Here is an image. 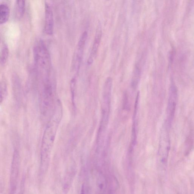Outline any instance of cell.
<instances>
[{
	"label": "cell",
	"instance_id": "cell-8",
	"mask_svg": "<svg viewBox=\"0 0 194 194\" xmlns=\"http://www.w3.org/2000/svg\"><path fill=\"white\" fill-rule=\"evenodd\" d=\"M9 6L4 3L0 5V23H5L9 20Z\"/></svg>",
	"mask_w": 194,
	"mask_h": 194
},
{
	"label": "cell",
	"instance_id": "cell-1",
	"mask_svg": "<svg viewBox=\"0 0 194 194\" xmlns=\"http://www.w3.org/2000/svg\"><path fill=\"white\" fill-rule=\"evenodd\" d=\"M62 116V105L60 102H58L54 115L48 122L43 135L41 145V155L43 157H47L51 151Z\"/></svg>",
	"mask_w": 194,
	"mask_h": 194
},
{
	"label": "cell",
	"instance_id": "cell-11",
	"mask_svg": "<svg viewBox=\"0 0 194 194\" xmlns=\"http://www.w3.org/2000/svg\"><path fill=\"white\" fill-rule=\"evenodd\" d=\"M140 75V72L139 68L137 66H136L134 70L133 77L132 82L133 86H135L137 85Z\"/></svg>",
	"mask_w": 194,
	"mask_h": 194
},
{
	"label": "cell",
	"instance_id": "cell-12",
	"mask_svg": "<svg viewBox=\"0 0 194 194\" xmlns=\"http://www.w3.org/2000/svg\"><path fill=\"white\" fill-rule=\"evenodd\" d=\"M0 93H1V102H2L7 95V86L6 83L4 81L1 82Z\"/></svg>",
	"mask_w": 194,
	"mask_h": 194
},
{
	"label": "cell",
	"instance_id": "cell-6",
	"mask_svg": "<svg viewBox=\"0 0 194 194\" xmlns=\"http://www.w3.org/2000/svg\"><path fill=\"white\" fill-rule=\"evenodd\" d=\"M45 31L49 35L53 34L54 29V15L49 4H45Z\"/></svg>",
	"mask_w": 194,
	"mask_h": 194
},
{
	"label": "cell",
	"instance_id": "cell-2",
	"mask_svg": "<svg viewBox=\"0 0 194 194\" xmlns=\"http://www.w3.org/2000/svg\"><path fill=\"white\" fill-rule=\"evenodd\" d=\"M34 57L36 66L43 71H49L51 58L49 52L44 43L40 41L35 46L33 50Z\"/></svg>",
	"mask_w": 194,
	"mask_h": 194
},
{
	"label": "cell",
	"instance_id": "cell-4",
	"mask_svg": "<svg viewBox=\"0 0 194 194\" xmlns=\"http://www.w3.org/2000/svg\"><path fill=\"white\" fill-rule=\"evenodd\" d=\"M87 37V32L85 31L80 38L77 44V49L73 57L72 67L73 68V70L76 71L77 72H78L80 69Z\"/></svg>",
	"mask_w": 194,
	"mask_h": 194
},
{
	"label": "cell",
	"instance_id": "cell-7",
	"mask_svg": "<svg viewBox=\"0 0 194 194\" xmlns=\"http://www.w3.org/2000/svg\"><path fill=\"white\" fill-rule=\"evenodd\" d=\"M102 35V29L101 24L99 23L97 26V28L95 35L93 47L88 60V63L89 65L92 64L93 63L94 60L95 59L98 51L99 46L101 42Z\"/></svg>",
	"mask_w": 194,
	"mask_h": 194
},
{
	"label": "cell",
	"instance_id": "cell-5",
	"mask_svg": "<svg viewBox=\"0 0 194 194\" xmlns=\"http://www.w3.org/2000/svg\"><path fill=\"white\" fill-rule=\"evenodd\" d=\"M178 99L177 89L175 85H171L169 89V101L167 106V124L170 126L173 122L177 105Z\"/></svg>",
	"mask_w": 194,
	"mask_h": 194
},
{
	"label": "cell",
	"instance_id": "cell-3",
	"mask_svg": "<svg viewBox=\"0 0 194 194\" xmlns=\"http://www.w3.org/2000/svg\"><path fill=\"white\" fill-rule=\"evenodd\" d=\"M168 126L166 123L164 124L161 129L159 147V155L161 161L166 162L169 156L170 148V138H169Z\"/></svg>",
	"mask_w": 194,
	"mask_h": 194
},
{
	"label": "cell",
	"instance_id": "cell-9",
	"mask_svg": "<svg viewBox=\"0 0 194 194\" xmlns=\"http://www.w3.org/2000/svg\"><path fill=\"white\" fill-rule=\"evenodd\" d=\"M25 9V1L20 0L16 1V12L17 17L21 18L23 17Z\"/></svg>",
	"mask_w": 194,
	"mask_h": 194
},
{
	"label": "cell",
	"instance_id": "cell-10",
	"mask_svg": "<svg viewBox=\"0 0 194 194\" xmlns=\"http://www.w3.org/2000/svg\"><path fill=\"white\" fill-rule=\"evenodd\" d=\"M9 55V50L8 46L6 44H4L1 49L0 61L1 65H4L7 61Z\"/></svg>",
	"mask_w": 194,
	"mask_h": 194
}]
</instances>
